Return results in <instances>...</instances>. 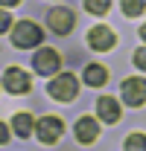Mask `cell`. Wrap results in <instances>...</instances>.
<instances>
[{
	"instance_id": "6da1fadb",
	"label": "cell",
	"mask_w": 146,
	"mask_h": 151,
	"mask_svg": "<svg viewBox=\"0 0 146 151\" xmlns=\"http://www.w3.org/2000/svg\"><path fill=\"white\" fill-rule=\"evenodd\" d=\"M47 93L53 96L55 102H70L73 96L79 93V81H76V76H73V73H58L53 81H50Z\"/></svg>"
},
{
	"instance_id": "7a4b0ae2",
	"label": "cell",
	"mask_w": 146,
	"mask_h": 151,
	"mask_svg": "<svg viewBox=\"0 0 146 151\" xmlns=\"http://www.w3.org/2000/svg\"><path fill=\"white\" fill-rule=\"evenodd\" d=\"M38 41H41V26L32 23V20H20L12 26V44L20 47V50H29V47H35Z\"/></svg>"
},
{
	"instance_id": "3957f363",
	"label": "cell",
	"mask_w": 146,
	"mask_h": 151,
	"mask_svg": "<svg viewBox=\"0 0 146 151\" xmlns=\"http://www.w3.org/2000/svg\"><path fill=\"white\" fill-rule=\"evenodd\" d=\"M35 134H38V139L44 145H53V142H58V137L64 134V122L58 116H41L35 122Z\"/></svg>"
},
{
	"instance_id": "277c9868",
	"label": "cell",
	"mask_w": 146,
	"mask_h": 151,
	"mask_svg": "<svg viewBox=\"0 0 146 151\" xmlns=\"http://www.w3.org/2000/svg\"><path fill=\"white\" fill-rule=\"evenodd\" d=\"M32 64H35V73L53 76V73H58V67H61V58H58V52H55V50L44 47V50H38V52H35Z\"/></svg>"
},
{
	"instance_id": "5b68a950",
	"label": "cell",
	"mask_w": 146,
	"mask_h": 151,
	"mask_svg": "<svg viewBox=\"0 0 146 151\" xmlns=\"http://www.w3.org/2000/svg\"><path fill=\"white\" fill-rule=\"evenodd\" d=\"M3 87H6L9 93H29L32 78H29V73H23L18 67H9V70L3 73Z\"/></svg>"
},
{
	"instance_id": "8992f818",
	"label": "cell",
	"mask_w": 146,
	"mask_h": 151,
	"mask_svg": "<svg viewBox=\"0 0 146 151\" xmlns=\"http://www.w3.org/2000/svg\"><path fill=\"white\" fill-rule=\"evenodd\" d=\"M47 23H50V29H53L55 35H67L73 29V23H76V18H73L70 9H50V15H47Z\"/></svg>"
},
{
	"instance_id": "52a82bcc",
	"label": "cell",
	"mask_w": 146,
	"mask_h": 151,
	"mask_svg": "<svg viewBox=\"0 0 146 151\" xmlns=\"http://www.w3.org/2000/svg\"><path fill=\"white\" fill-rule=\"evenodd\" d=\"M123 99L131 108L143 105L146 102V78H126L123 81Z\"/></svg>"
},
{
	"instance_id": "ba28073f",
	"label": "cell",
	"mask_w": 146,
	"mask_h": 151,
	"mask_svg": "<svg viewBox=\"0 0 146 151\" xmlns=\"http://www.w3.org/2000/svg\"><path fill=\"white\" fill-rule=\"evenodd\" d=\"M114 41H117V35L111 32L108 26H93L91 32H88V44H91L93 50H99V52L111 50V47H114Z\"/></svg>"
},
{
	"instance_id": "9c48e42d",
	"label": "cell",
	"mask_w": 146,
	"mask_h": 151,
	"mask_svg": "<svg viewBox=\"0 0 146 151\" xmlns=\"http://www.w3.org/2000/svg\"><path fill=\"white\" fill-rule=\"evenodd\" d=\"M96 113H99V119L102 122H120V102L114 99V96H102L99 102H96Z\"/></svg>"
},
{
	"instance_id": "30bf717a",
	"label": "cell",
	"mask_w": 146,
	"mask_h": 151,
	"mask_svg": "<svg viewBox=\"0 0 146 151\" xmlns=\"http://www.w3.org/2000/svg\"><path fill=\"white\" fill-rule=\"evenodd\" d=\"M73 131H76V139H79V142L88 145V142H93V139L99 137V125H96V119H91V116H82Z\"/></svg>"
},
{
	"instance_id": "8fae6325",
	"label": "cell",
	"mask_w": 146,
	"mask_h": 151,
	"mask_svg": "<svg viewBox=\"0 0 146 151\" xmlns=\"http://www.w3.org/2000/svg\"><path fill=\"white\" fill-rule=\"evenodd\" d=\"M12 128H15V134H18L20 139H23V137H29V134H32V128H35V122H32V113H26V111L15 113V119H12Z\"/></svg>"
},
{
	"instance_id": "7c38bea8",
	"label": "cell",
	"mask_w": 146,
	"mask_h": 151,
	"mask_svg": "<svg viewBox=\"0 0 146 151\" xmlns=\"http://www.w3.org/2000/svg\"><path fill=\"white\" fill-rule=\"evenodd\" d=\"M82 78H85L91 87H102V84H105V78H108V73H105V67H102V64H88V67H85V73H82Z\"/></svg>"
},
{
	"instance_id": "4fadbf2b",
	"label": "cell",
	"mask_w": 146,
	"mask_h": 151,
	"mask_svg": "<svg viewBox=\"0 0 146 151\" xmlns=\"http://www.w3.org/2000/svg\"><path fill=\"white\" fill-rule=\"evenodd\" d=\"M126 151H146V134H128L126 139Z\"/></svg>"
},
{
	"instance_id": "5bb4252c",
	"label": "cell",
	"mask_w": 146,
	"mask_h": 151,
	"mask_svg": "<svg viewBox=\"0 0 146 151\" xmlns=\"http://www.w3.org/2000/svg\"><path fill=\"white\" fill-rule=\"evenodd\" d=\"M143 9H146V0H123V12H126V18H137Z\"/></svg>"
},
{
	"instance_id": "9a60e30c",
	"label": "cell",
	"mask_w": 146,
	"mask_h": 151,
	"mask_svg": "<svg viewBox=\"0 0 146 151\" xmlns=\"http://www.w3.org/2000/svg\"><path fill=\"white\" fill-rule=\"evenodd\" d=\"M111 6V0H85V9L91 12V15H105Z\"/></svg>"
},
{
	"instance_id": "2e32d148",
	"label": "cell",
	"mask_w": 146,
	"mask_h": 151,
	"mask_svg": "<svg viewBox=\"0 0 146 151\" xmlns=\"http://www.w3.org/2000/svg\"><path fill=\"white\" fill-rule=\"evenodd\" d=\"M134 64H137L140 70H146V47H140V50H134Z\"/></svg>"
},
{
	"instance_id": "e0dca14e",
	"label": "cell",
	"mask_w": 146,
	"mask_h": 151,
	"mask_svg": "<svg viewBox=\"0 0 146 151\" xmlns=\"http://www.w3.org/2000/svg\"><path fill=\"white\" fill-rule=\"evenodd\" d=\"M9 26H12V15H9V12H3V9H0V32H6V29H9Z\"/></svg>"
},
{
	"instance_id": "ac0fdd59",
	"label": "cell",
	"mask_w": 146,
	"mask_h": 151,
	"mask_svg": "<svg viewBox=\"0 0 146 151\" xmlns=\"http://www.w3.org/2000/svg\"><path fill=\"white\" fill-rule=\"evenodd\" d=\"M6 139H9V128H6V125H3V122H0V145H3V142H6Z\"/></svg>"
},
{
	"instance_id": "d6986e66",
	"label": "cell",
	"mask_w": 146,
	"mask_h": 151,
	"mask_svg": "<svg viewBox=\"0 0 146 151\" xmlns=\"http://www.w3.org/2000/svg\"><path fill=\"white\" fill-rule=\"evenodd\" d=\"M20 0H0V6H18Z\"/></svg>"
},
{
	"instance_id": "ffe728a7",
	"label": "cell",
	"mask_w": 146,
	"mask_h": 151,
	"mask_svg": "<svg viewBox=\"0 0 146 151\" xmlns=\"http://www.w3.org/2000/svg\"><path fill=\"white\" fill-rule=\"evenodd\" d=\"M140 38H143V41H146V23H143V29H140Z\"/></svg>"
}]
</instances>
